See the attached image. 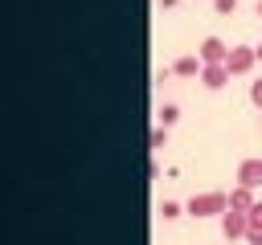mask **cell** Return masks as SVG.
<instances>
[{"mask_svg":"<svg viewBox=\"0 0 262 245\" xmlns=\"http://www.w3.org/2000/svg\"><path fill=\"white\" fill-rule=\"evenodd\" d=\"M184 212L196 216V220L201 216H221V212H229V192H192Z\"/></svg>","mask_w":262,"mask_h":245,"instance_id":"cell-1","label":"cell"},{"mask_svg":"<svg viewBox=\"0 0 262 245\" xmlns=\"http://www.w3.org/2000/svg\"><path fill=\"white\" fill-rule=\"evenodd\" d=\"M254 65H258V49H254V45H229V57H225L229 78H242V74H250Z\"/></svg>","mask_w":262,"mask_h":245,"instance_id":"cell-2","label":"cell"},{"mask_svg":"<svg viewBox=\"0 0 262 245\" xmlns=\"http://www.w3.org/2000/svg\"><path fill=\"white\" fill-rule=\"evenodd\" d=\"M196 57H201L205 65H225V57H229V45H225L221 37H213V33H209V37L196 45Z\"/></svg>","mask_w":262,"mask_h":245,"instance_id":"cell-3","label":"cell"},{"mask_svg":"<svg viewBox=\"0 0 262 245\" xmlns=\"http://www.w3.org/2000/svg\"><path fill=\"white\" fill-rule=\"evenodd\" d=\"M217 220H221V237H225V241H246V229H250V216H246V212H233V208H229V212H221Z\"/></svg>","mask_w":262,"mask_h":245,"instance_id":"cell-4","label":"cell"},{"mask_svg":"<svg viewBox=\"0 0 262 245\" xmlns=\"http://www.w3.org/2000/svg\"><path fill=\"white\" fill-rule=\"evenodd\" d=\"M237 184L258 192V188H262V159H242V163H237Z\"/></svg>","mask_w":262,"mask_h":245,"instance_id":"cell-5","label":"cell"},{"mask_svg":"<svg viewBox=\"0 0 262 245\" xmlns=\"http://www.w3.org/2000/svg\"><path fill=\"white\" fill-rule=\"evenodd\" d=\"M201 69H205V61L192 57V53H184V57L172 61V74H176V78H201Z\"/></svg>","mask_w":262,"mask_h":245,"instance_id":"cell-6","label":"cell"},{"mask_svg":"<svg viewBox=\"0 0 262 245\" xmlns=\"http://www.w3.org/2000/svg\"><path fill=\"white\" fill-rule=\"evenodd\" d=\"M254 204H258L254 188H242V184H237V188L229 192V208H233V212H246V216H250V208H254Z\"/></svg>","mask_w":262,"mask_h":245,"instance_id":"cell-7","label":"cell"},{"mask_svg":"<svg viewBox=\"0 0 262 245\" xmlns=\"http://www.w3.org/2000/svg\"><path fill=\"white\" fill-rule=\"evenodd\" d=\"M225 82H229V69H225V65H205V69H201V86H205V90H221Z\"/></svg>","mask_w":262,"mask_h":245,"instance_id":"cell-8","label":"cell"},{"mask_svg":"<svg viewBox=\"0 0 262 245\" xmlns=\"http://www.w3.org/2000/svg\"><path fill=\"white\" fill-rule=\"evenodd\" d=\"M156 122H160V127H176V122H180V106H176V102H160Z\"/></svg>","mask_w":262,"mask_h":245,"instance_id":"cell-9","label":"cell"},{"mask_svg":"<svg viewBox=\"0 0 262 245\" xmlns=\"http://www.w3.org/2000/svg\"><path fill=\"white\" fill-rule=\"evenodd\" d=\"M180 212H184V204H180V200H160V216H164V220H176Z\"/></svg>","mask_w":262,"mask_h":245,"instance_id":"cell-10","label":"cell"},{"mask_svg":"<svg viewBox=\"0 0 262 245\" xmlns=\"http://www.w3.org/2000/svg\"><path fill=\"white\" fill-rule=\"evenodd\" d=\"M246 245H262V220H250V229H246Z\"/></svg>","mask_w":262,"mask_h":245,"instance_id":"cell-11","label":"cell"},{"mask_svg":"<svg viewBox=\"0 0 262 245\" xmlns=\"http://www.w3.org/2000/svg\"><path fill=\"white\" fill-rule=\"evenodd\" d=\"M213 8H217V16H233L237 12V0H213Z\"/></svg>","mask_w":262,"mask_h":245,"instance_id":"cell-12","label":"cell"},{"mask_svg":"<svg viewBox=\"0 0 262 245\" xmlns=\"http://www.w3.org/2000/svg\"><path fill=\"white\" fill-rule=\"evenodd\" d=\"M151 147H168V127L156 122V131H151Z\"/></svg>","mask_w":262,"mask_h":245,"instance_id":"cell-13","label":"cell"},{"mask_svg":"<svg viewBox=\"0 0 262 245\" xmlns=\"http://www.w3.org/2000/svg\"><path fill=\"white\" fill-rule=\"evenodd\" d=\"M250 102L262 110V78H254V82H250Z\"/></svg>","mask_w":262,"mask_h":245,"instance_id":"cell-14","label":"cell"},{"mask_svg":"<svg viewBox=\"0 0 262 245\" xmlns=\"http://www.w3.org/2000/svg\"><path fill=\"white\" fill-rule=\"evenodd\" d=\"M250 220H262V200H258V204L250 208Z\"/></svg>","mask_w":262,"mask_h":245,"instance_id":"cell-15","label":"cell"},{"mask_svg":"<svg viewBox=\"0 0 262 245\" xmlns=\"http://www.w3.org/2000/svg\"><path fill=\"white\" fill-rule=\"evenodd\" d=\"M254 12H258V16H262V0H258V4H254Z\"/></svg>","mask_w":262,"mask_h":245,"instance_id":"cell-16","label":"cell"},{"mask_svg":"<svg viewBox=\"0 0 262 245\" xmlns=\"http://www.w3.org/2000/svg\"><path fill=\"white\" fill-rule=\"evenodd\" d=\"M254 49H258V61H262V45H254Z\"/></svg>","mask_w":262,"mask_h":245,"instance_id":"cell-17","label":"cell"}]
</instances>
